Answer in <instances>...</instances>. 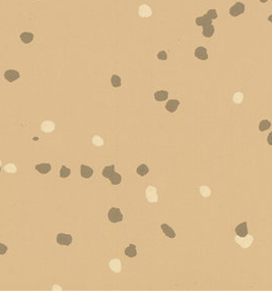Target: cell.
<instances>
[{
	"label": "cell",
	"instance_id": "836d02e7",
	"mask_svg": "<svg viewBox=\"0 0 272 291\" xmlns=\"http://www.w3.org/2000/svg\"><path fill=\"white\" fill-rule=\"evenodd\" d=\"M267 142H268V144L269 145H272V132L271 133L268 135V137H267Z\"/></svg>",
	"mask_w": 272,
	"mask_h": 291
},
{
	"label": "cell",
	"instance_id": "4fadbf2b",
	"mask_svg": "<svg viewBox=\"0 0 272 291\" xmlns=\"http://www.w3.org/2000/svg\"><path fill=\"white\" fill-rule=\"evenodd\" d=\"M161 228H162V230H163L164 234L166 235V236H168L169 238H175V237H176V234H175L174 230L172 229V228H171L170 226H169V225L163 224V225L161 226Z\"/></svg>",
	"mask_w": 272,
	"mask_h": 291
},
{
	"label": "cell",
	"instance_id": "f1b7e54d",
	"mask_svg": "<svg viewBox=\"0 0 272 291\" xmlns=\"http://www.w3.org/2000/svg\"><path fill=\"white\" fill-rule=\"evenodd\" d=\"M92 143L95 145V146H101L104 144V139L101 137H99V136L95 135L92 137Z\"/></svg>",
	"mask_w": 272,
	"mask_h": 291
},
{
	"label": "cell",
	"instance_id": "d6986e66",
	"mask_svg": "<svg viewBox=\"0 0 272 291\" xmlns=\"http://www.w3.org/2000/svg\"><path fill=\"white\" fill-rule=\"evenodd\" d=\"M33 38H34V36H33V34L30 32H25V33H22L21 34V40L25 44L31 43L33 41Z\"/></svg>",
	"mask_w": 272,
	"mask_h": 291
},
{
	"label": "cell",
	"instance_id": "7c38bea8",
	"mask_svg": "<svg viewBox=\"0 0 272 291\" xmlns=\"http://www.w3.org/2000/svg\"><path fill=\"white\" fill-rule=\"evenodd\" d=\"M180 104V102L176 99H172V100H169L166 104V109L170 112H176V109L178 108V106Z\"/></svg>",
	"mask_w": 272,
	"mask_h": 291
},
{
	"label": "cell",
	"instance_id": "1f68e13d",
	"mask_svg": "<svg viewBox=\"0 0 272 291\" xmlns=\"http://www.w3.org/2000/svg\"><path fill=\"white\" fill-rule=\"evenodd\" d=\"M158 58L161 60H167V53L165 51H161V52L158 53Z\"/></svg>",
	"mask_w": 272,
	"mask_h": 291
},
{
	"label": "cell",
	"instance_id": "7a4b0ae2",
	"mask_svg": "<svg viewBox=\"0 0 272 291\" xmlns=\"http://www.w3.org/2000/svg\"><path fill=\"white\" fill-rule=\"evenodd\" d=\"M234 240L237 244H240L242 248H248L252 245V243L254 241V238H253V236H251V235H247V236H245V237L237 236V237H235Z\"/></svg>",
	"mask_w": 272,
	"mask_h": 291
},
{
	"label": "cell",
	"instance_id": "484cf974",
	"mask_svg": "<svg viewBox=\"0 0 272 291\" xmlns=\"http://www.w3.org/2000/svg\"><path fill=\"white\" fill-rule=\"evenodd\" d=\"M71 175V170H70L69 168H67V167H61V172H60V176L61 177V178H68V177Z\"/></svg>",
	"mask_w": 272,
	"mask_h": 291
},
{
	"label": "cell",
	"instance_id": "3957f363",
	"mask_svg": "<svg viewBox=\"0 0 272 291\" xmlns=\"http://www.w3.org/2000/svg\"><path fill=\"white\" fill-rule=\"evenodd\" d=\"M145 195H146L148 200L149 202H152V203H155V202H157L158 199H159V197H158L157 188H155L153 186H148V188H146Z\"/></svg>",
	"mask_w": 272,
	"mask_h": 291
},
{
	"label": "cell",
	"instance_id": "e0dca14e",
	"mask_svg": "<svg viewBox=\"0 0 272 291\" xmlns=\"http://www.w3.org/2000/svg\"><path fill=\"white\" fill-rule=\"evenodd\" d=\"M125 255L128 257H134L137 255V250H136V246L134 244H130L128 247L125 249Z\"/></svg>",
	"mask_w": 272,
	"mask_h": 291
},
{
	"label": "cell",
	"instance_id": "2e32d148",
	"mask_svg": "<svg viewBox=\"0 0 272 291\" xmlns=\"http://www.w3.org/2000/svg\"><path fill=\"white\" fill-rule=\"evenodd\" d=\"M196 24L197 26H206V25H210L212 24V20L210 17H209L207 14L204 17H197L196 20Z\"/></svg>",
	"mask_w": 272,
	"mask_h": 291
},
{
	"label": "cell",
	"instance_id": "9c48e42d",
	"mask_svg": "<svg viewBox=\"0 0 272 291\" xmlns=\"http://www.w3.org/2000/svg\"><path fill=\"white\" fill-rule=\"evenodd\" d=\"M194 55H196V57L198 58V60H208V52L205 47H197L196 51H194Z\"/></svg>",
	"mask_w": 272,
	"mask_h": 291
},
{
	"label": "cell",
	"instance_id": "52a82bcc",
	"mask_svg": "<svg viewBox=\"0 0 272 291\" xmlns=\"http://www.w3.org/2000/svg\"><path fill=\"white\" fill-rule=\"evenodd\" d=\"M235 232H236L237 236H240V237L247 236L248 235V224H247V222H244V223L238 225V226L235 228Z\"/></svg>",
	"mask_w": 272,
	"mask_h": 291
},
{
	"label": "cell",
	"instance_id": "9a60e30c",
	"mask_svg": "<svg viewBox=\"0 0 272 291\" xmlns=\"http://www.w3.org/2000/svg\"><path fill=\"white\" fill-rule=\"evenodd\" d=\"M35 169L40 173V174H47V173L50 172L51 170V165L49 164H40L36 165Z\"/></svg>",
	"mask_w": 272,
	"mask_h": 291
},
{
	"label": "cell",
	"instance_id": "d6a6232c",
	"mask_svg": "<svg viewBox=\"0 0 272 291\" xmlns=\"http://www.w3.org/2000/svg\"><path fill=\"white\" fill-rule=\"evenodd\" d=\"M7 251V246L0 243V255H4V253Z\"/></svg>",
	"mask_w": 272,
	"mask_h": 291
},
{
	"label": "cell",
	"instance_id": "6da1fadb",
	"mask_svg": "<svg viewBox=\"0 0 272 291\" xmlns=\"http://www.w3.org/2000/svg\"><path fill=\"white\" fill-rule=\"evenodd\" d=\"M108 217H109V220L111 221L112 223H118V222H121V221L123 220V215L122 212L119 208H113L109 209V212L108 213Z\"/></svg>",
	"mask_w": 272,
	"mask_h": 291
},
{
	"label": "cell",
	"instance_id": "7402d4cb",
	"mask_svg": "<svg viewBox=\"0 0 272 291\" xmlns=\"http://www.w3.org/2000/svg\"><path fill=\"white\" fill-rule=\"evenodd\" d=\"M109 180H111V183L113 185H118V184H120L121 181H122V177H121L120 174H118V173H114V174L109 177Z\"/></svg>",
	"mask_w": 272,
	"mask_h": 291
},
{
	"label": "cell",
	"instance_id": "e575fe53",
	"mask_svg": "<svg viewBox=\"0 0 272 291\" xmlns=\"http://www.w3.org/2000/svg\"><path fill=\"white\" fill-rule=\"evenodd\" d=\"M268 20H269V21H271V23H272V14H271V16H270L269 17H268Z\"/></svg>",
	"mask_w": 272,
	"mask_h": 291
},
{
	"label": "cell",
	"instance_id": "44dd1931",
	"mask_svg": "<svg viewBox=\"0 0 272 291\" xmlns=\"http://www.w3.org/2000/svg\"><path fill=\"white\" fill-rule=\"evenodd\" d=\"M114 173H115V165H109V167H105L104 169V171H102V175L105 178H109L111 177Z\"/></svg>",
	"mask_w": 272,
	"mask_h": 291
},
{
	"label": "cell",
	"instance_id": "603a6c76",
	"mask_svg": "<svg viewBox=\"0 0 272 291\" xmlns=\"http://www.w3.org/2000/svg\"><path fill=\"white\" fill-rule=\"evenodd\" d=\"M148 165H139V167L137 168V174L139 175V176H145L146 174L148 173Z\"/></svg>",
	"mask_w": 272,
	"mask_h": 291
},
{
	"label": "cell",
	"instance_id": "277c9868",
	"mask_svg": "<svg viewBox=\"0 0 272 291\" xmlns=\"http://www.w3.org/2000/svg\"><path fill=\"white\" fill-rule=\"evenodd\" d=\"M56 241L60 245H65V246H68L72 243L73 241V238L71 235L69 234H65V233H60L57 235L56 237Z\"/></svg>",
	"mask_w": 272,
	"mask_h": 291
},
{
	"label": "cell",
	"instance_id": "d590c367",
	"mask_svg": "<svg viewBox=\"0 0 272 291\" xmlns=\"http://www.w3.org/2000/svg\"><path fill=\"white\" fill-rule=\"evenodd\" d=\"M260 1L262 2V3H265V2H267V1H268V0H260Z\"/></svg>",
	"mask_w": 272,
	"mask_h": 291
},
{
	"label": "cell",
	"instance_id": "5b68a950",
	"mask_svg": "<svg viewBox=\"0 0 272 291\" xmlns=\"http://www.w3.org/2000/svg\"><path fill=\"white\" fill-rule=\"evenodd\" d=\"M245 5L242 4L241 2H237V3H235V4L231 7L230 8V14H231V17H237V16H240V14H241V13H244L245 12Z\"/></svg>",
	"mask_w": 272,
	"mask_h": 291
},
{
	"label": "cell",
	"instance_id": "8992f818",
	"mask_svg": "<svg viewBox=\"0 0 272 291\" xmlns=\"http://www.w3.org/2000/svg\"><path fill=\"white\" fill-rule=\"evenodd\" d=\"M152 13H153L152 8H150V7H149L148 5L142 4V5L139 6V8H138V14H139V16H140L141 17H149L150 16H152Z\"/></svg>",
	"mask_w": 272,
	"mask_h": 291
},
{
	"label": "cell",
	"instance_id": "74e56055",
	"mask_svg": "<svg viewBox=\"0 0 272 291\" xmlns=\"http://www.w3.org/2000/svg\"><path fill=\"white\" fill-rule=\"evenodd\" d=\"M0 172H1V170H0Z\"/></svg>",
	"mask_w": 272,
	"mask_h": 291
},
{
	"label": "cell",
	"instance_id": "ac0fdd59",
	"mask_svg": "<svg viewBox=\"0 0 272 291\" xmlns=\"http://www.w3.org/2000/svg\"><path fill=\"white\" fill-rule=\"evenodd\" d=\"M204 27V31H203V34H204V36L205 37H212L213 36V34H214V26H213L212 24H210V25H206V26H203Z\"/></svg>",
	"mask_w": 272,
	"mask_h": 291
},
{
	"label": "cell",
	"instance_id": "4dcf8cb0",
	"mask_svg": "<svg viewBox=\"0 0 272 291\" xmlns=\"http://www.w3.org/2000/svg\"><path fill=\"white\" fill-rule=\"evenodd\" d=\"M207 16L211 18V20H215L217 18V12H215V9H210L207 13Z\"/></svg>",
	"mask_w": 272,
	"mask_h": 291
},
{
	"label": "cell",
	"instance_id": "83f0119b",
	"mask_svg": "<svg viewBox=\"0 0 272 291\" xmlns=\"http://www.w3.org/2000/svg\"><path fill=\"white\" fill-rule=\"evenodd\" d=\"M111 82H112V85L114 87H120L121 84H122V82H121V78L119 76H117V75H114L112 77Z\"/></svg>",
	"mask_w": 272,
	"mask_h": 291
},
{
	"label": "cell",
	"instance_id": "ba28073f",
	"mask_svg": "<svg viewBox=\"0 0 272 291\" xmlns=\"http://www.w3.org/2000/svg\"><path fill=\"white\" fill-rule=\"evenodd\" d=\"M4 78L8 81V82H13L20 78V74L17 71H14V69H8L4 73Z\"/></svg>",
	"mask_w": 272,
	"mask_h": 291
},
{
	"label": "cell",
	"instance_id": "8fae6325",
	"mask_svg": "<svg viewBox=\"0 0 272 291\" xmlns=\"http://www.w3.org/2000/svg\"><path fill=\"white\" fill-rule=\"evenodd\" d=\"M109 269H111V270H112L113 272H115V273H120V272H121V269H122V265H121V261H120L119 260H117V259L112 260L111 261H109Z\"/></svg>",
	"mask_w": 272,
	"mask_h": 291
},
{
	"label": "cell",
	"instance_id": "ffe728a7",
	"mask_svg": "<svg viewBox=\"0 0 272 291\" xmlns=\"http://www.w3.org/2000/svg\"><path fill=\"white\" fill-rule=\"evenodd\" d=\"M168 98V92L167 91H158L155 93V99L157 101H164Z\"/></svg>",
	"mask_w": 272,
	"mask_h": 291
},
{
	"label": "cell",
	"instance_id": "cb8c5ba5",
	"mask_svg": "<svg viewBox=\"0 0 272 291\" xmlns=\"http://www.w3.org/2000/svg\"><path fill=\"white\" fill-rule=\"evenodd\" d=\"M271 127V123L269 121H267V120H264V121H262L260 123V125H259V130L260 131H266V130H268Z\"/></svg>",
	"mask_w": 272,
	"mask_h": 291
},
{
	"label": "cell",
	"instance_id": "30bf717a",
	"mask_svg": "<svg viewBox=\"0 0 272 291\" xmlns=\"http://www.w3.org/2000/svg\"><path fill=\"white\" fill-rule=\"evenodd\" d=\"M54 123L51 121H45L43 122L41 125V130L44 132V133H51L54 130Z\"/></svg>",
	"mask_w": 272,
	"mask_h": 291
},
{
	"label": "cell",
	"instance_id": "5bb4252c",
	"mask_svg": "<svg viewBox=\"0 0 272 291\" xmlns=\"http://www.w3.org/2000/svg\"><path fill=\"white\" fill-rule=\"evenodd\" d=\"M80 173H81V176L83 177V178H90L91 176L93 174V170L89 167H87V165H81V169H80Z\"/></svg>",
	"mask_w": 272,
	"mask_h": 291
},
{
	"label": "cell",
	"instance_id": "8d00e7d4",
	"mask_svg": "<svg viewBox=\"0 0 272 291\" xmlns=\"http://www.w3.org/2000/svg\"><path fill=\"white\" fill-rule=\"evenodd\" d=\"M0 165H1V160H0Z\"/></svg>",
	"mask_w": 272,
	"mask_h": 291
},
{
	"label": "cell",
	"instance_id": "4316f807",
	"mask_svg": "<svg viewBox=\"0 0 272 291\" xmlns=\"http://www.w3.org/2000/svg\"><path fill=\"white\" fill-rule=\"evenodd\" d=\"M232 99L236 104H240V103H241L242 100H244V94H242L241 92H236V93L233 95Z\"/></svg>",
	"mask_w": 272,
	"mask_h": 291
},
{
	"label": "cell",
	"instance_id": "f546056e",
	"mask_svg": "<svg viewBox=\"0 0 272 291\" xmlns=\"http://www.w3.org/2000/svg\"><path fill=\"white\" fill-rule=\"evenodd\" d=\"M4 171L6 173H9V174H13V173L17 172V168L13 164H8L4 167Z\"/></svg>",
	"mask_w": 272,
	"mask_h": 291
},
{
	"label": "cell",
	"instance_id": "d4e9b609",
	"mask_svg": "<svg viewBox=\"0 0 272 291\" xmlns=\"http://www.w3.org/2000/svg\"><path fill=\"white\" fill-rule=\"evenodd\" d=\"M200 192L202 194V196H204L206 198L209 197L211 195V190H210V188H209L208 186H202L200 188Z\"/></svg>",
	"mask_w": 272,
	"mask_h": 291
}]
</instances>
